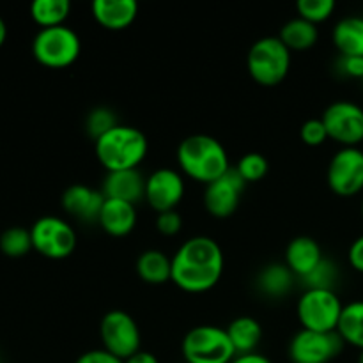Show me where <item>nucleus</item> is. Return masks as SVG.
<instances>
[{"label":"nucleus","mask_w":363,"mask_h":363,"mask_svg":"<svg viewBox=\"0 0 363 363\" xmlns=\"http://www.w3.org/2000/svg\"><path fill=\"white\" fill-rule=\"evenodd\" d=\"M227 335L233 342L236 354L254 353L262 339V326L250 315H240L225 326Z\"/></svg>","instance_id":"4be33fe9"},{"label":"nucleus","mask_w":363,"mask_h":363,"mask_svg":"<svg viewBox=\"0 0 363 363\" xmlns=\"http://www.w3.org/2000/svg\"><path fill=\"white\" fill-rule=\"evenodd\" d=\"M337 333L344 344H350L360 351L363 350V300L344 305Z\"/></svg>","instance_id":"393cba45"},{"label":"nucleus","mask_w":363,"mask_h":363,"mask_svg":"<svg viewBox=\"0 0 363 363\" xmlns=\"http://www.w3.org/2000/svg\"><path fill=\"white\" fill-rule=\"evenodd\" d=\"M332 41L340 55L363 57V16H346L333 27Z\"/></svg>","instance_id":"aec40b11"},{"label":"nucleus","mask_w":363,"mask_h":363,"mask_svg":"<svg viewBox=\"0 0 363 363\" xmlns=\"http://www.w3.org/2000/svg\"><path fill=\"white\" fill-rule=\"evenodd\" d=\"M294 279L296 277L286 262H272L259 272L257 289L269 298H282L293 289Z\"/></svg>","instance_id":"5701e85b"},{"label":"nucleus","mask_w":363,"mask_h":363,"mask_svg":"<svg viewBox=\"0 0 363 363\" xmlns=\"http://www.w3.org/2000/svg\"><path fill=\"white\" fill-rule=\"evenodd\" d=\"M137 208L130 202L117 201V199H106L99 213L98 223L106 234L113 238L128 236L137 225Z\"/></svg>","instance_id":"a211bd4d"},{"label":"nucleus","mask_w":363,"mask_h":363,"mask_svg":"<svg viewBox=\"0 0 363 363\" xmlns=\"http://www.w3.org/2000/svg\"><path fill=\"white\" fill-rule=\"evenodd\" d=\"M344 303L330 289H305L298 298L296 315L301 328L312 332H337Z\"/></svg>","instance_id":"0eeeda50"},{"label":"nucleus","mask_w":363,"mask_h":363,"mask_svg":"<svg viewBox=\"0 0 363 363\" xmlns=\"http://www.w3.org/2000/svg\"><path fill=\"white\" fill-rule=\"evenodd\" d=\"M32 247L46 259L60 261L69 257L77 248V233L60 216H41L30 227Z\"/></svg>","instance_id":"6e6552de"},{"label":"nucleus","mask_w":363,"mask_h":363,"mask_svg":"<svg viewBox=\"0 0 363 363\" xmlns=\"http://www.w3.org/2000/svg\"><path fill=\"white\" fill-rule=\"evenodd\" d=\"M147 138L138 128L117 124L96 140L94 151L108 172L138 169L147 156Z\"/></svg>","instance_id":"7ed1b4c3"},{"label":"nucleus","mask_w":363,"mask_h":363,"mask_svg":"<svg viewBox=\"0 0 363 363\" xmlns=\"http://www.w3.org/2000/svg\"><path fill=\"white\" fill-rule=\"evenodd\" d=\"M60 204L64 211L73 218L82 222H98L99 213L105 204V195L101 190H96L89 184H71L64 190Z\"/></svg>","instance_id":"2eb2a0df"},{"label":"nucleus","mask_w":363,"mask_h":363,"mask_svg":"<svg viewBox=\"0 0 363 363\" xmlns=\"http://www.w3.org/2000/svg\"><path fill=\"white\" fill-rule=\"evenodd\" d=\"M347 261L354 272L363 275V234L351 243L350 250H347Z\"/></svg>","instance_id":"c9c22d12"},{"label":"nucleus","mask_w":363,"mask_h":363,"mask_svg":"<svg viewBox=\"0 0 363 363\" xmlns=\"http://www.w3.org/2000/svg\"><path fill=\"white\" fill-rule=\"evenodd\" d=\"M99 337L103 350L128 360L131 354L142 350V333L137 321L124 311H110L99 323Z\"/></svg>","instance_id":"1a4fd4ad"},{"label":"nucleus","mask_w":363,"mask_h":363,"mask_svg":"<svg viewBox=\"0 0 363 363\" xmlns=\"http://www.w3.org/2000/svg\"><path fill=\"white\" fill-rule=\"evenodd\" d=\"M6 38H7V25L6 21H4V18L0 16V48H2L4 43H6Z\"/></svg>","instance_id":"58836bf2"},{"label":"nucleus","mask_w":363,"mask_h":363,"mask_svg":"<svg viewBox=\"0 0 363 363\" xmlns=\"http://www.w3.org/2000/svg\"><path fill=\"white\" fill-rule=\"evenodd\" d=\"M145 179L147 177L138 169L116 170L106 174L101 191L106 199H117L137 206L145 199Z\"/></svg>","instance_id":"dca6fc26"},{"label":"nucleus","mask_w":363,"mask_h":363,"mask_svg":"<svg viewBox=\"0 0 363 363\" xmlns=\"http://www.w3.org/2000/svg\"><path fill=\"white\" fill-rule=\"evenodd\" d=\"M328 138L339 142L342 147H358L363 142V108L347 99L330 103L323 112Z\"/></svg>","instance_id":"9d476101"},{"label":"nucleus","mask_w":363,"mask_h":363,"mask_svg":"<svg viewBox=\"0 0 363 363\" xmlns=\"http://www.w3.org/2000/svg\"><path fill=\"white\" fill-rule=\"evenodd\" d=\"M279 38L282 39L284 45L293 52H301V50H308L318 43L319 30L318 25L311 23V21L303 20V18L296 16L287 20L280 28Z\"/></svg>","instance_id":"b1692460"},{"label":"nucleus","mask_w":363,"mask_h":363,"mask_svg":"<svg viewBox=\"0 0 363 363\" xmlns=\"http://www.w3.org/2000/svg\"><path fill=\"white\" fill-rule=\"evenodd\" d=\"M362 218H363V199H362Z\"/></svg>","instance_id":"a19ab883"},{"label":"nucleus","mask_w":363,"mask_h":363,"mask_svg":"<svg viewBox=\"0 0 363 363\" xmlns=\"http://www.w3.org/2000/svg\"><path fill=\"white\" fill-rule=\"evenodd\" d=\"M230 363H272V360H269L268 357H264V354L254 351V353L236 354V357H234V360Z\"/></svg>","instance_id":"e433bc0d"},{"label":"nucleus","mask_w":363,"mask_h":363,"mask_svg":"<svg viewBox=\"0 0 363 363\" xmlns=\"http://www.w3.org/2000/svg\"><path fill=\"white\" fill-rule=\"evenodd\" d=\"M0 363H2V362H0Z\"/></svg>","instance_id":"79ce46f5"},{"label":"nucleus","mask_w":363,"mask_h":363,"mask_svg":"<svg viewBox=\"0 0 363 363\" xmlns=\"http://www.w3.org/2000/svg\"><path fill=\"white\" fill-rule=\"evenodd\" d=\"M234 169L243 177L245 183H254V181H261L268 174L269 163L261 152H247L241 156Z\"/></svg>","instance_id":"c85d7f7f"},{"label":"nucleus","mask_w":363,"mask_h":363,"mask_svg":"<svg viewBox=\"0 0 363 363\" xmlns=\"http://www.w3.org/2000/svg\"><path fill=\"white\" fill-rule=\"evenodd\" d=\"M181 351L186 363H230L236 357L225 328L201 325L184 335Z\"/></svg>","instance_id":"423d86ee"},{"label":"nucleus","mask_w":363,"mask_h":363,"mask_svg":"<svg viewBox=\"0 0 363 363\" xmlns=\"http://www.w3.org/2000/svg\"><path fill=\"white\" fill-rule=\"evenodd\" d=\"M82 52L80 35L69 25L39 28L32 39V55L46 67H67Z\"/></svg>","instance_id":"39448f33"},{"label":"nucleus","mask_w":363,"mask_h":363,"mask_svg":"<svg viewBox=\"0 0 363 363\" xmlns=\"http://www.w3.org/2000/svg\"><path fill=\"white\" fill-rule=\"evenodd\" d=\"M344 340L337 332H296L289 342V360L293 363H330L342 353Z\"/></svg>","instance_id":"9b49d317"},{"label":"nucleus","mask_w":363,"mask_h":363,"mask_svg":"<svg viewBox=\"0 0 363 363\" xmlns=\"http://www.w3.org/2000/svg\"><path fill=\"white\" fill-rule=\"evenodd\" d=\"M74 363H124L121 358H117L116 354L108 353L106 350H91V351H85L84 354L77 358Z\"/></svg>","instance_id":"f704fd0d"},{"label":"nucleus","mask_w":363,"mask_h":363,"mask_svg":"<svg viewBox=\"0 0 363 363\" xmlns=\"http://www.w3.org/2000/svg\"><path fill=\"white\" fill-rule=\"evenodd\" d=\"M337 67L344 77L362 78L363 80V57H346L340 55L337 60Z\"/></svg>","instance_id":"72a5a7b5"},{"label":"nucleus","mask_w":363,"mask_h":363,"mask_svg":"<svg viewBox=\"0 0 363 363\" xmlns=\"http://www.w3.org/2000/svg\"><path fill=\"white\" fill-rule=\"evenodd\" d=\"M71 13L69 0H34L30 6V16L41 28L64 25Z\"/></svg>","instance_id":"a878e982"},{"label":"nucleus","mask_w":363,"mask_h":363,"mask_svg":"<svg viewBox=\"0 0 363 363\" xmlns=\"http://www.w3.org/2000/svg\"><path fill=\"white\" fill-rule=\"evenodd\" d=\"M323 259L325 255H323L321 245L311 236L293 238L286 248V266L300 280L311 275Z\"/></svg>","instance_id":"f3484780"},{"label":"nucleus","mask_w":363,"mask_h":363,"mask_svg":"<svg viewBox=\"0 0 363 363\" xmlns=\"http://www.w3.org/2000/svg\"><path fill=\"white\" fill-rule=\"evenodd\" d=\"M124 363H160V362L152 353L140 350V351H137L135 354H131L128 360H124Z\"/></svg>","instance_id":"4c0bfd02"},{"label":"nucleus","mask_w":363,"mask_h":363,"mask_svg":"<svg viewBox=\"0 0 363 363\" xmlns=\"http://www.w3.org/2000/svg\"><path fill=\"white\" fill-rule=\"evenodd\" d=\"M245 184L247 183L234 167H230L222 177L206 184L204 206L209 215L215 218H229L230 215H234L240 206Z\"/></svg>","instance_id":"ddd939ff"},{"label":"nucleus","mask_w":363,"mask_h":363,"mask_svg":"<svg viewBox=\"0 0 363 363\" xmlns=\"http://www.w3.org/2000/svg\"><path fill=\"white\" fill-rule=\"evenodd\" d=\"M30 229L23 227H9L0 234V252L11 259L25 257L32 250Z\"/></svg>","instance_id":"bb28decb"},{"label":"nucleus","mask_w":363,"mask_h":363,"mask_svg":"<svg viewBox=\"0 0 363 363\" xmlns=\"http://www.w3.org/2000/svg\"><path fill=\"white\" fill-rule=\"evenodd\" d=\"M250 77L264 87H275L286 80L291 67V50L279 35H266L250 46L247 55Z\"/></svg>","instance_id":"20e7f679"},{"label":"nucleus","mask_w":363,"mask_h":363,"mask_svg":"<svg viewBox=\"0 0 363 363\" xmlns=\"http://www.w3.org/2000/svg\"><path fill=\"white\" fill-rule=\"evenodd\" d=\"M181 227H183V216L179 215L177 209L158 213V216H156V229L163 236H176Z\"/></svg>","instance_id":"473e14b6"},{"label":"nucleus","mask_w":363,"mask_h":363,"mask_svg":"<svg viewBox=\"0 0 363 363\" xmlns=\"http://www.w3.org/2000/svg\"><path fill=\"white\" fill-rule=\"evenodd\" d=\"M117 124L119 123H117V117L112 110L106 108V106H98V108H92L89 112L87 119H85V130L96 142L99 137L108 133L112 128H116Z\"/></svg>","instance_id":"c756f323"},{"label":"nucleus","mask_w":363,"mask_h":363,"mask_svg":"<svg viewBox=\"0 0 363 363\" xmlns=\"http://www.w3.org/2000/svg\"><path fill=\"white\" fill-rule=\"evenodd\" d=\"M357 363H363V350L360 351V353H358V360H357Z\"/></svg>","instance_id":"ea45409f"},{"label":"nucleus","mask_w":363,"mask_h":363,"mask_svg":"<svg viewBox=\"0 0 363 363\" xmlns=\"http://www.w3.org/2000/svg\"><path fill=\"white\" fill-rule=\"evenodd\" d=\"M326 181L333 194L353 197L363 190V151L360 147H340L326 169Z\"/></svg>","instance_id":"f8f14e48"},{"label":"nucleus","mask_w":363,"mask_h":363,"mask_svg":"<svg viewBox=\"0 0 363 363\" xmlns=\"http://www.w3.org/2000/svg\"><path fill=\"white\" fill-rule=\"evenodd\" d=\"M94 20L110 30H123L130 27L138 14L135 0H94L91 4Z\"/></svg>","instance_id":"6ab92c4d"},{"label":"nucleus","mask_w":363,"mask_h":363,"mask_svg":"<svg viewBox=\"0 0 363 363\" xmlns=\"http://www.w3.org/2000/svg\"><path fill=\"white\" fill-rule=\"evenodd\" d=\"M337 280H339V268L332 259L325 257L311 275L305 277L301 282L305 284L307 289H330L335 291Z\"/></svg>","instance_id":"cd10ccee"},{"label":"nucleus","mask_w":363,"mask_h":363,"mask_svg":"<svg viewBox=\"0 0 363 363\" xmlns=\"http://www.w3.org/2000/svg\"><path fill=\"white\" fill-rule=\"evenodd\" d=\"M184 190L183 174L167 167L155 170L145 179V201L156 213L176 209L183 201Z\"/></svg>","instance_id":"4468645a"},{"label":"nucleus","mask_w":363,"mask_h":363,"mask_svg":"<svg viewBox=\"0 0 363 363\" xmlns=\"http://www.w3.org/2000/svg\"><path fill=\"white\" fill-rule=\"evenodd\" d=\"M300 137L303 140V144L311 145V147H319V145L325 144L328 140V131H326L325 123L321 121V117H315V119H308L301 124Z\"/></svg>","instance_id":"2f4dec72"},{"label":"nucleus","mask_w":363,"mask_h":363,"mask_svg":"<svg viewBox=\"0 0 363 363\" xmlns=\"http://www.w3.org/2000/svg\"><path fill=\"white\" fill-rule=\"evenodd\" d=\"M335 0H298L296 2L298 16L315 25L319 21L328 20L333 11H335Z\"/></svg>","instance_id":"7c9ffc66"},{"label":"nucleus","mask_w":363,"mask_h":363,"mask_svg":"<svg viewBox=\"0 0 363 363\" xmlns=\"http://www.w3.org/2000/svg\"><path fill=\"white\" fill-rule=\"evenodd\" d=\"M177 163L183 174L199 183L209 184L230 169L227 149L211 135L197 133L181 140Z\"/></svg>","instance_id":"f03ea898"},{"label":"nucleus","mask_w":363,"mask_h":363,"mask_svg":"<svg viewBox=\"0 0 363 363\" xmlns=\"http://www.w3.org/2000/svg\"><path fill=\"white\" fill-rule=\"evenodd\" d=\"M222 247L209 236H194L183 241L172 255V282L184 293H206L223 275Z\"/></svg>","instance_id":"f257e3e1"},{"label":"nucleus","mask_w":363,"mask_h":363,"mask_svg":"<svg viewBox=\"0 0 363 363\" xmlns=\"http://www.w3.org/2000/svg\"><path fill=\"white\" fill-rule=\"evenodd\" d=\"M137 273L145 284L162 286L172 280V257L162 250L149 248L144 250L137 259Z\"/></svg>","instance_id":"412c9836"}]
</instances>
